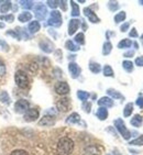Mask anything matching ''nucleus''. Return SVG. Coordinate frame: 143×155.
I'll return each instance as SVG.
<instances>
[{"label":"nucleus","mask_w":143,"mask_h":155,"mask_svg":"<svg viewBox=\"0 0 143 155\" xmlns=\"http://www.w3.org/2000/svg\"><path fill=\"white\" fill-rule=\"evenodd\" d=\"M74 141L68 137H61L56 145V152L58 155H71L74 151Z\"/></svg>","instance_id":"nucleus-1"},{"label":"nucleus","mask_w":143,"mask_h":155,"mask_svg":"<svg viewBox=\"0 0 143 155\" xmlns=\"http://www.w3.org/2000/svg\"><path fill=\"white\" fill-rule=\"evenodd\" d=\"M15 85L19 88H21V89H25L30 85L29 77H28V75L23 71H17V73L15 74Z\"/></svg>","instance_id":"nucleus-2"},{"label":"nucleus","mask_w":143,"mask_h":155,"mask_svg":"<svg viewBox=\"0 0 143 155\" xmlns=\"http://www.w3.org/2000/svg\"><path fill=\"white\" fill-rule=\"evenodd\" d=\"M48 24L54 28L61 27L62 25V15H61V12L57 11V10H53L52 12H50Z\"/></svg>","instance_id":"nucleus-3"},{"label":"nucleus","mask_w":143,"mask_h":155,"mask_svg":"<svg viewBox=\"0 0 143 155\" xmlns=\"http://www.w3.org/2000/svg\"><path fill=\"white\" fill-rule=\"evenodd\" d=\"M115 127H116V129L119 131L120 134L122 135L123 139L129 140V139L131 137V133H130V131L127 129V127H125V122H123L122 119L115 120Z\"/></svg>","instance_id":"nucleus-4"},{"label":"nucleus","mask_w":143,"mask_h":155,"mask_svg":"<svg viewBox=\"0 0 143 155\" xmlns=\"http://www.w3.org/2000/svg\"><path fill=\"white\" fill-rule=\"evenodd\" d=\"M29 109H30V102L25 99H19L15 104V111L17 114H24Z\"/></svg>","instance_id":"nucleus-5"},{"label":"nucleus","mask_w":143,"mask_h":155,"mask_svg":"<svg viewBox=\"0 0 143 155\" xmlns=\"http://www.w3.org/2000/svg\"><path fill=\"white\" fill-rule=\"evenodd\" d=\"M34 15L36 17L38 21H43L48 15V9L43 3H38L34 8Z\"/></svg>","instance_id":"nucleus-6"},{"label":"nucleus","mask_w":143,"mask_h":155,"mask_svg":"<svg viewBox=\"0 0 143 155\" xmlns=\"http://www.w3.org/2000/svg\"><path fill=\"white\" fill-rule=\"evenodd\" d=\"M54 89H55V93H56L57 95L65 96L69 93L71 88H69L68 84L66 83V81H57V83L55 84V86H54Z\"/></svg>","instance_id":"nucleus-7"},{"label":"nucleus","mask_w":143,"mask_h":155,"mask_svg":"<svg viewBox=\"0 0 143 155\" xmlns=\"http://www.w3.org/2000/svg\"><path fill=\"white\" fill-rule=\"evenodd\" d=\"M40 117V112L38 109L35 108H30L29 110L24 114V120L27 121V122H34L36 120L39 119Z\"/></svg>","instance_id":"nucleus-8"},{"label":"nucleus","mask_w":143,"mask_h":155,"mask_svg":"<svg viewBox=\"0 0 143 155\" xmlns=\"http://www.w3.org/2000/svg\"><path fill=\"white\" fill-rule=\"evenodd\" d=\"M39 46L44 53H52L54 51V44L48 39H43L42 41H40Z\"/></svg>","instance_id":"nucleus-9"},{"label":"nucleus","mask_w":143,"mask_h":155,"mask_svg":"<svg viewBox=\"0 0 143 155\" xmlns=\"http://www.w3.org/2000/svg\"><path fill=\"white\" fill-rule=\"evenodd\" d=\"M57 109L62 112H66V111L69 110L71 108V100L68 98H61L56 104Z\"/></svg>","instance_id":"nucleus-10"},{"label":"nucleus","mask_w":143,"mask_h":155,"mask_svg":"<svg viewBox=\"0 0 143 155\" xmlns=\"http://www.w3.org/2000/svg\"><path fill=\"white\" fill-rule=\"evenodd\" d=\"M68 71H69V74H71L72 78H74V79H76V78L79 77V75H81V67H79V66L74 62L69 63Z\"/></svg>","instance_id":"nucleus-11"},{"label":"nucleus","mask_w":143,"mask_h":155,"mask_svg":"<svg viewBox=\"0 0 143 155\" xmlns=\"http://www.w3.org/2000/svg\"><path fill=\"white\" fill-rule=\"evenodd\" d=\"M54 124H55V117L51 114H45L39 121V125H43V127H52Z\"/></svg>","instance_id":"nucleus-12"},{"label":"nucleus","mask_w":143,"mask_h":155,"mask_svg":"<svg viewBox=\"0 0 143 155\" xmlns=\"http://www.w3.org/2000/svg\"><path fill=\"white\" fill-rule=\"evenodd\" d=\"M79 25H81V20H78V19H72V20H69V23H68V34L69 35L75 34V32L78 30Z\"/></svg>","instance_id":"nucleus-13"},{"label":"nucleus","mask_w":143,"mask_h":155,"mask_svg":"<svg viewBox=\"0 0 143 155\" xmlns=\"http://www.w3.org/2000/svg\"><path fill=\"white\" fill-rule=\"evenodd\" d=\"M84 15L89 19V21L91 22V23H99V21H100V19L96 15L95 12L91 11L90 8H85V9H84Z\"/></svg>","instance_id":"nucleus-14"},{"label":"nucleus","mask_w":143,"mask_h":155,"mask_svg":"<svg viewBox=\"0 0 143 155\" xmlns=\"http://www.w3.org/2000/svg\"><path fill=\"white\" fill-rule=\"evenodd\" d=\"M99 107L102 108H110L113 106V100L110 97H101V98L98 100Z\"/></svg>","instance_id":"nucleus-15"},{"label":"nucleus","mask_w":143,"mask_h":155,"mask_svg":"<svg viewBox=\"0 0 143 155\" xmlns=\"http://www.w3.org/2000/svg\"><path fill=\"white\" fill-rule=\"evenodd\" d=\"M79 121H81V116H79L77 112L71 114L65 120V122L67 123V124H76V123H78Z\"/></svg>","instance_id":"nucleus-16"},{"label":"nucleus","mask_w":143,"mask_h":155,"mask_svg":"<svg viewBox=\"0 0 143 155\" xmlns=\"http://www.w3.org/2000/svg\"><path fill=\"white\" fill-rule=\"evenodd\" d=\"M40 29H41V25H40V22L38 20L31 21L30 23H29V25H28V30H29V32H30L31 34L38 33L40 31Z\"/></svg>","instance_id":"nucleus-17"},{"label":"nucleus","mask_w":143,"mask_h":155,"mask_svg":"<svg viewBox=\"0 0 143 155\" xmlns=\"http://www.w3.org/2000/svg\"><path fill=\"white\" fill-rule=\"evenodd\" d=\"M18 20L22 23H25V22H29V21L32 20V15H31L30 12L28 11H23L21 12L20 15H18Z\"/></svg>","instance_id":"nucleus-18"},{"label":"nucleus","mask_w":143,"mask_h":155,"mask_svg":"<svg viewBox=\"0 0 143 155\" xmlns=\"http://www.w3.org/2000/svg\"><path fill=\"white\" fill-rule=\"evenodd\" d=\"M96 116H97V118H98L99 120H101V121L106 120L108 118L107 109H106V108H102V107H99L98 110H97V112H96Z\"/></svg>","instance_id":"nucleus-19"},{"label":"nucleus","mask_w":143,"mask_h":155,"mask_svg":"<svg viewBox=\"0 0 143 155\" xmlns=\"http://www.w3.org/2000/svg\"><path fill=\"white\" fill-rule=\"evenodd\" d=\"M19 5H20V7L22 9L30 10V9H32L33 6H34V2L31 1V0H21V1H19Z\"/></svg>","instance_id":"nucleus-20"},{"label":"nucleus","mask_w":143,"mask_h":155,"mask_svg":"<svg viewBox=\"0 0 143 155\" xmlns=\"http://www.w3.org/2000/svg\"><path fill=\"white\" fill-rule=\"evenodd\" d=\"M107 94L109 95V97H110L111 99H125V97H123L121 94L119 93V91H117V90L115 89H111V88H109V89L107 90Z\"/></svg>","instance_id":"nucleus-21"},{"label":"nucleus","mask_w":143,"mask_h":155,"mask_svg":"<svg viewBox=\"0 0 143 155\" xmlns=\"http://www.w3.org/2000/svg\"><path fill=\"white\" fill-rule=\"evenodd\" d=\"M65 48L68 50V51H72V52H77L79 51V46L76 45L73 41L68 40V41L65 42Z\"/></svg>","instance_id":"nucleus-22"},{"label":"nucleus","mask_w":143,"mask_h":155,"mask_svg":"<svg viewBox=\"0 0 143 155\" xmlns=\"http://www.w3.org/2000/svg\"><path fill=\"white\" fill-rule=\"evenodd\" d=\"M0 102L6 104H10V96L6 90H1V91H0Z\"/></svg>","instance_id":"nucleus-23"},{"label":"nucleus","mask_w":143,"mask_h":155,"mask_svg":"<svg viewBox=\"0 0 143 155\" xmlns=\"http://www.w3.org/2000/svg\"><path fill=\"white\" fill-rule=\"evenodd\" d=\"M131 124L133 125V127H135V128H138V127H140L141 124H142L143 122V119H142V117L140 116V114H135V116L133 117L131 119Z\"/></svg>","instance_id":"nucleus-24"},{"label":"nucleus","mask_w":143,"mask_h":155,"mask_svg":"<svg viewBox=\"0 0 143 155\" xmlns=\"http://www.w3.org/2000/svg\"><path fill=\"white\" fill-rule=\"evenodd\" d=\"M111 51H112V44L109 41L105 42L104 45H102V54L104 55H109L111 53Z\"/></svg>","instance_id":"nucleus-25"},{"label":"nucleus","mask_w":143,"mask_h":155,"mask_svg":"<svg viewBox=\"0 0 143 155\" xmlns=\"http://www.w3.org/2000/svg\"><path fill=\"white\" fill-rule=\"evenodd\" d=\"M89 69H90V72L94 73V74H98V73L101 71V66L99 65L98 63L90 62L89 63Z\"/></svg>","instance_id":"nucleus-26"},{"label":"nucleus","mask_w":143,"mask_h":155,"mask_svg":"<svg viewBox=\"0 0 143 155\" xmlns=\"http://www.w3.org/2000/svg\"><path fill=\"white\" fill-rule=\"evenodd\" d=\"M11 8H12L11 1H3V2L1 3V7H0V12H2V13H6V12L9 11Z\"/></svg>","instance_id":"nucleus-27"},{"label":"nucleus","mask_w":143,"mask_h":155,"mask_svg":"<svg viewBox=\"0 0 143 155\" xmlns=\"http://www.w3.org/2000/svg\"><path fill=\"white\" fill-rule=\"evenodd\" d=\"M133 111V104L132 102H129V104H125V109H123V116L125 117H130Z\"/></svg>","instance_id":"nucleus-28"},{"label":"nucleus","mask_w":143,"mask_h":155,"mask_svg":"<svg viewBox=\"0 0 143 155\" xmlns=\"http://www.w3.org/2000/svg\"><path fill=\"white\" fill-rule=\"evenodd\" d=\"M71 6H72V15L73 17H78L79 15V7L75 1H71Z\"/></svg>","instance_id":"nucleus-29"},{"label":"nucleus","mask_w":143,"mask_h":155,"mask_svg":"<svg viewBox=\"0 0 143 155\" xmlns=\"http://www.w3.org/2000/svg\"><path fill=\"white\" fill-rule=\"evenodd\" d=\"M89 94L87 93V91H84V90H78L77 91V97L79 100H81V101H87L88 100V98H89Z\"/></svg>","instance_id":"nucleus-30"},{"label":"nucleus","mask_w":143,"mask_h":155,"mask_svg":"<svg viewBox=\"0 0 143 155\" xmlns=\"http://www.w3.org/2000/svg\"><path fill=\"white\" fill-rule=\"evenodd\" d=\"M132 45V42L129 39H123L122 41H120L118 43V48H128Z\"/></svg>","instance_id":"nucleus-31"},{"label":"nucleus","mask_w":143,"mask_h":155,"mask_svg":"<svg viewBox=\"0 0 143 155\" xmlns=\"http://www.w3.org/2000/svg\"><path fill=\"white\" fill-rule=\"evenodd\" d=\"M102 73L106 77H113L115 76V73H113V69L111 68L109 65H105L104 69H102Z\"/></svg>","instance_id":"nucleus-32"},{"label":"nucleus","mask_w":143,"mask_h":155,"mask_svg":"<svg viewBox=\"0 0 143 155\" xmlns=\"http://www.w3.org/2000/svg\"><path fill=\"white\" fill-rule=\"evenodd\" d=\"M15 32L19 34V36H20V40L21 39L29 40V34L25 32V29H20V28H17V29H15Z\"/></svg>","instance_id":"nucleus-33"},{"label":"nucleus","mask_w":143,"mask_h":155,"mask_svg":"<svg viewBox=\"0 0 143 155\" xmlns=\"http://www.w3.org/2000/svg\"><path fill=\"white\" fill-rule=\"evenodd\" d=\"M125 17H127V15H125V11H121V12H119V13H117V15H115V22H116V23H120V22H122V21L125 20Z\"/></svg>","instance_id":"nucleus-34"},{"label":"nucleus","mask_w":143,"mask_h":155,"mask_svg":"<svg viewBox=\"0 0 143 155\" xmlns=\"http://www.w3.org/2000/svg\"><path fill=\"white\" fill-rule=\"evenodd\" d=\"M122 67L127 71V72L130 73L133 71V63H132L131 61H123Z\"/></svg>","instance_id":"nucleus-35"},{"label":"nucleus","mask_w":143,"mask_h":155,"mask_svg":"<svg viewBox=\"0 0 143 155\" xmlns=\"http://www.w3.org/2000/svg\"><path fill=\"white\" fill-rule=\"evenodd\" d=\"M75 42L79 45H83L85 44V35H84V33H78L75 35Z\"/></svg>","instance_id":"nucleus-36"},{"label":"nucleus","mask_w":143,"mask_h":155,"mask_svg":"<svg viewBox=\"0 0 143 155\" xmlns=\"http://www.w3.org/2000/svg\"><path fill=\"white\" fill-rule=\"evenodd\" d=\"M108 8H109L110 11L115 12L119 9V3L117 2V1H109V2H108Z\"/></svg>","instance_id":"nucleus-37"},{"label":"nucleus","mask_w":143,"mask_h":155,"mask_svg":"<svg viewBox=\"0 0 143 155\" xmlns=\"http://www.w3.org/2000/svg\"><path fill=\"white\" fill-rule=\"evenodd\" d=\"M0 20H5L8 23H12L15 21V15H3L0 17Z\"/></svg>","instance_id":"nucleus-38"},{"label":"nucleus","mask_w":143,"mask_h":155,"mask_svg":"<svg viewBox=\"0 0 143 155\" xmlns=\"http://www.w3.org/2000/svg\"><path fill=\"white\" fill-rule=\"evenodd\" d=\"M38 68H39V65H38L36 63H34V62L30 63V64L28 65V71H29V72H31V73H36V72H38Z\"/></svg>","instance_id":"nucleus-39"},{"label":"nucleus","mask_w":143,"mask_h":155,"mask_svg":"<svg viewBox=\"0 0 143 155\" xmlns=\"http://www.w3.org/2000/svg\"><path fill=\"white\" fill-rule=\"evenodd\" d=\"M129 144H131V145H143V135H140L139 137L137 139H134L133 141H131Z\"/></svg>","instance_id":"nucleus-40"},{"label":"nucleus","mask_w":143,"mask_h":155,"mask_svg":"<svg viewBox=\"0 0 143 155\" xmlns=\"http://www.w3.org/2000/svg\"><path fill=\"white\" fill-rule=\"evenodd\" d=\"M46 3H48V6L50 7V8H52V9H55V8H57V7H58V5H60V1H57V0H48Z\"/></svg>","instance_id":"nucleus-41"},{"label":"nucleus","mask_w":143,"mask_h":155,"mask_svg":"<svg viewBox=\"0 0 143 155\" xmlns=\"http://www.w3.org/2000/svg\"><path fill=\"white\" fill-rule=\"evenodd\" d=\"M7 73V67L6 65H5V63L2 62V61L0 60V77H2V76H5Z\"/></svg>","instance_id":"nucleus-42"},{"label":"nucleus","mask_w":143,"mask_h":155,"mask_svg":"<svg viewBox=\"0 0 143 155\" xmlns=\"http://www.w3.org/2000/svg\"><path fill=\"white\" fill-rule=\"evenodd\" d=\"M10 155H30V154H29L27 151H24V150L19 149V150H15Z\"/></svg>","instance_id":"nucleus-43"},{"label":"nucleus","mask_w":143,"mask_h":155,"mask_svg":"<svg viewBox=\"0 0 143 155\" xmlns=\"http://www.w3.org/2000/svg\"><path fill=\"white\" fill-rule=\"evenodd\" d=\"M83 109H84V111H85V112L89 114V112H90V109H91V104H90V102L85 101L83 104Z\"/></svg>","instance_id":"nucleus-44"},{"label":"nucleus","mask_w":143,"mask_h":155,"mask_svg":"<svg viewBox=\"0 0 143 155\" xmlns=\"http://www.w3.org/2000/svg\"><path fill=\"white\" fill-rule=\"evenodd\" d=\"M7 35H10V36H12V38H15V39H17V40H20V36H19V34L13 30L7 31Z\"/></svg>","instance_id":"nucleus-45"},{"label":"nucleus","mask_w":143,"mask_h":155,"mask_svg":"<svg viewBox=\"0 0 143 155\" xmlns=\"http://www.w3.org/2000/svg\"><path fill=\"white\" fill-rule=\"evenodd\" d=\"M0 48H2L5 52H9V45H8V43L5 41H0Z\"/></svg>","instance_id":"nucleus-46"},{"label":"nucleus","mask_w":143,"mask_h":155,"mask_svg":"<svg viewBox=\"0 0 143 155\" xmlns=\"http://www.w3.org/2000/svg\"><path fill=\"white\" fill-rule=\"evenodd\" d=\"M129 27H130V24H129L128 22H125V23H123L122 25L120 27V31H121V32H127Z\"/></svg>","instance_id":"nucleus-47"},{"label":"nucleus","mask_w":143,"mask_h":155,"mask_svg":"<svg viewBox=\"0 0 143 155\" xmlns=\"http://www.w3.org/2000/svg\"><path fill=\"white\" fill-rule=\"evenodd\" d=\"M129 36H130V38H138V32H137V29H135V28L131 29V31H130V33H129Z\"/></svg>","instance_id":"nucleus-48"},{"label":"nucleus","mask_w":143,"mask_h":155,"mask_svg":"<svg viewBox=\"0 0 143 155\" xmlns=\"http://www.w3.org/2000/svg\"><path fill=\"white\" fill-rule=\"evenodd\" d=\"M135 65L141 66V67H143V56L138 57L137 60H135Z\"/></svg>","instance_id":"nucleus-49"},{"label":"nucleus","mask_w":143,"mask_h":155,"mask_svg":"<svg viewBox=\"0 0 143 155\" xmlns=\"http://www.w3.org/2000/svg\"><path fill=\"white\" fill-rule=\"evenodd\" d=\"M135 104H137V106H139L140 108H143V97H142V96H140V97L137 99Z\"/></svg>","instance_id":"nucleus-50"},{"label":"nucleus","mask_w":143,"mask_h":155,"mask_svg":"<svg viewBox=\"0 0 143 155\" xmlns=\"http://www.w3.org/2000/svg\"><path fill=\"white\" fill-rule=\"evenodd\" d=\"M58 6H61L62 10H64V11H65V10L67 9V1H64V0H62V1H60V5H58Z\"/></svg>","instance_id":"nucleus-51"},{"label":"nucleus","mask_w":143,"mask_h":155,"mask_svg":"<svg viewBox=\"0 0 143 155\" xmlns=\"http://www.w3.org/2000/svg\"><path fill=\"white\" fill-rule=\"evenodd\" d=\"M134 55V51L133 50H130V51H127L125 54H123V56L125 57H132Z\"/></svg>","instance_id":"nucleus-52"},{"label":"nucleus","mask_w":143,"mask_h":155,"mask_svg":"<svg viewBox=\"0 0 143 155\" xmlns=\"http://www.w3.org/2000/svg\"><path fill=\"white\" fill-rule=\"evenodd\" d=\"M5 27H6V24L3 23V22H0V29H3Z\"/></svg>","instance_id":"nucleus-53"},{"label":"nucleus","mask_w":143,"mask_h":155,"mask_svg":"<svg viewBox=\"0 0 143 155\" xmlns=\"http://www.w3.org/2000/svg\"><path fill=\"white\" fill-rule=\"evenodd\" d=\"M133 45H134V48H135V50H138V48H139V45H138V43H137V42H134V43H133Z\"/></svg>","instance_id":"nucleus-54"},{"label":"nucleus","mask_w":143,"mask_h":155,"mask_svg":"<svg viewBox=\"0 0 143 155\" xmlns=\"http://www.w3.org/2000/svg\"><path fill=\"white\" fill-rule=\"evenodd\" d=\"M17 9H18V7H17V6H15V7H12V10H13V11H17Z\"/></svg>","instance_id":"nucleus-55"},{"label":"nucleus","mask_w":143,"mask_h":155,"mask_svg":"<svg viewBox=\"0 0 143 155\" xmlns=\"http://www.w3.org/2000/svg\"><path fill=\"white\" fill-rule=\"evenodd\" d=\"M83 29H84V30H86V29H87V25H86V23H83Z\"/></svg>","instance_id":"nucleus-56"},{"label":"nucleus","mask_w":143,"mask_h":155,"mask_svg":"<svg viewBox=\"0 0 143 155\" xmlns=\"http://www.w3.org/2000/svg\"><path fill=\"white\" fill-rule=\"evenodd\" d=\"M75 57H76V55H69L68 58H75Z\"/></svg>","instance_id":"nucleus-57"},{"label":"nucleus","mask_w":143,"mask_h":155,"mask_svg":"<svg viewBox=\"0 0 143 155\" xmlns=\"http://www.w3.org/2000/svg\"><path fill=\"white\" fill-rule=\"evenodd\" d=\"M141 42H142V44H143V34L141 35Z\"/></svg>","instance_id":"nucleus-58"},{"label":"nucleus","mask_w":143,"mask_h":155,"mask_svg":"<svg viewBox=\"0 0 143 155\" xmlns=\"http://www.w3.org/2000/svg\"><path fill=\"white\" fill-rule=\"evenodd\" d=\"M139 3H140V5H143V0H141V1H139Z\"/></svg>","instance_id":"nucleus-59"}]
</instances>
